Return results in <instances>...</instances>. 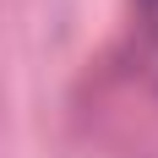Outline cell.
I'll list each match as a JSON object with an SVG mask.
<instances>
[]
</instances>
